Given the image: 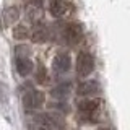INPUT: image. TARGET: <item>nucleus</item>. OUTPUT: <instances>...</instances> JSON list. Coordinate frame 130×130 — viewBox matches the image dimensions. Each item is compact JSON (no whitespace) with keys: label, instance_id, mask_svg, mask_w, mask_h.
<instances>
[{"label":"nucleus","instance_id":"1","mask_svg":"<svg viewBox=\"0 0 130 130\" xmlns=\"http://www.w3.org/2000/svg\"><path fill=\"white\" fill-rule=\"evenodd\" d=\"M60 38H62V42L68 44V46H75V44H78L81 38H83V29H81L80 24L76 23H68L62 26V29H60Z\"/></svg>","mask_w":130,"mask_h":130},{"label":"nucleus","instance_id":"2","mask_svg":"<svg viewBox=\"0 0 130 130\" xmlns=\"http://www.w3.org/2000/svg\"><path fill=\"white\" fill-rule=\"evenodd\" d=\"M44 93L39 89H28L23 94V106L28 111H36L44 104Z\"/></svg>","mask_w":130,"mask_h":130},{"label":"nucleus","instance_id":"3","mask_svg":"<svg viewBox=\"0 0 130 130\" xmlns=\"http://www.w3.org/2000/svg\"><path fill=\"white\" fill-rule=\"evenodd\" d=\"M94 70V59L89 52H80L76 57V73L78 76H88Z\"/></svg>","mask_w":130,"mask_h":130},{"label":"nucleus","instance_id":"4","mask_svg":"<svg viewBox=\"0 0 130 130\" xmlns=\"http://www.w3.org/2000/svg\"><path fill=\"white\" fill-rule=\"evenodd\" d=\"M101 93V86L98 81H93V80H88V81H83L76 86V94L78 96H83V98H91V96H96Z\"/></svg>","mask_w":130,"mask_h":130},{"label":"nucleus","instance_id":"5","mask_svg":"<svg viewBox=\"0 0 130 130\" xmlns=\"http://www.w3.org/2000/svg\"><path fill=\"white\" fill-rule=\"evenodd\" d=\"M29 36H31L32 42L42 44V42H46V41H49V38H51V31H49V28L44 23H36Z\"/></svg>","mask_w":130,"mask_h":130},{"label":"nucleus","instance_id":"6","mask_svg":"<svg viewBox=\"0 0 130 130\" xmlns=\"http://www.w3.org/2000/svg\"><path fill=\"white\" fill-rule=\"evenodd\" d=\"M99 104L101 103L98 99H80V101H76V107L81 112V116H88V119H91V116L98 111Z\"/></svg>","mask_w":130,"mask_h":130},{"label":"nucleus","instance_id":"7","mask_svg":"<svg viewBox=\"0 0 130 130\" xmlns=\"http://www.w3.org/2000/svg\"><path fill=\"white\" fill-rule=\"evenodd\" d=\"M20 18V8L18 7H8L3 10L2 18H0V28H8Z\"/></svg>","mask_w":130,"mask_h":130},{"label":"nucleus","instance_id":"8","mask_svg":"<svg viewBox=\"0 0 130 130\" xmlns=\"http://www.w3.org/2000/svg\"><path fill=\"white\" fill-rule=\"evenodd\" d=\"M52 67H54V70L57 73H65L70 70L72 67V60H70V55L65 54V52H60V54H57L54 57V63H52Z\"/></svg>","mask_w":130,"mask_h":130},{"label":"nucleus","instance_id":"9","mask_svg":"<svg viewBox=\"0 0 130 130\" xmlns=\"http://www.w3.org/2000/svg\"><path fill=\"white\" fill-rule=\"evenodd\" d=\"M67 10H68V3L65 2V0H51V2H49V11H51V15L55 16V18L63 16L67 13Z\"/></svg>","mask_w":130,"mask_h":130},{"label":"nucleus","instance_id":"10","mask_svg":"<svg viewBox=\"0 0 130 130\" xmlns=\"http://www.w3.org/2000/svg\"><path fill=\"white\" fill-rule=\"evenodd\" d=\"M34 70V63L28 57H16V72L21 76H28Z\"/></svg>","mask_w":130,"mask_h":130},{"label":"nucleus","instance_id":"11","mask_svg":"<svg viewBox=\"0 0 130 130\" xmlns=\"http://www.w3.org/2000/svg\"><path fill=\"white\" fill-rule=\"evenodd\" d=\"M70 83H67V85H59V86H55L54 89L51 91V94L55 98V99H59V101H65V98L68 96V93H70Z\"/></svg>","mask_w":130,"mask_h":130},{"label":"nucleus","instance_id":"12","mask_svg":"<svg viewBox=\"0 0 130 130\" xmlns=\"http://www.w3.org/2000/svg\"><path fill=\"white\" fill-rule=\"evenodd\" d=\"M26 16L28 20L32 23H38L41 18H42V8H41L39 3H36V5H31L29 8L26 10Z\"/></svg>","mask_w":130,"mask_h":130},{"label":"nucleus","instance_id":"13","mask_svg":"<svg viewBox=\"0 0 130 130\" xmlns=\"http://www.w3.org/2000/svg\"><path fill=\"white\" fill-rule=\"evenodd\" d=\"M47 78H49L47 68L44 67L42 63H38V67H36V81H38V83H46Z\"/></svg>","mask_w":130,"mask_h":130},{"label":"nucleus","instance_id":"14","mask_svg":"<svg viewBox=\"0 0 130 130\" xmlns=\"http://www.w3.org/2000/svg\"><path fill=\"white\" fill-rule=\"evenodd\" d=\"M28 34H29V32H28L26 26H23V24H18V26L13 28V38L15 39H26Z\"/></svg>","mask_w":130,"mask_h":130},{"label":"nucleus","instance_id":"15","mask_svg":"<svg viewBox=\"0 0 130 130\" xmlns=\"http://www.w3.org/2000/svg\"><path fill=\"white\" fill-rule=\"evenodd\" d=\"M28 130H52L49 125L46 124H42V122H38V120H34V122H31L29 125H28Z\"/></svg>","mask_w":130,"mask_h":130},{"label":"nucleus","instance_id":"16","mask_svg":"<svg viewBox=\"0 0 130 130\" xmlns=\"http://www.w3.org/2000/svg\"><path fill=\"white\" fill-rule=\"evenodd\" d=\"M7 99V88L3 83H0V101H5Z\"/></svg>","mask_w":130,"mask_h":130}]
</instances>
